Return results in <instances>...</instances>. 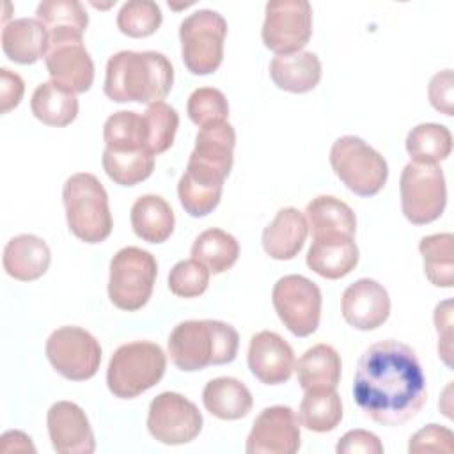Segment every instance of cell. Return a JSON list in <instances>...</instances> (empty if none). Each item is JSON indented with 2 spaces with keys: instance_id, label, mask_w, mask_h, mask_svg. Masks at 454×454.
<instances>
[{
  "instance_id": "cell-14",
  "label": "cell",
  "mask_w": 454,
  "mask_h": 454,
  "mask_svg": "<svg viewBox=\"0 0 454 454\" xmlns=\"http://www.w3.org/2000/svg\"><path fill=\"white\" fill-rule=\"evenodd\" d=\"M301 445L300 420L289 406L264 408L247 438L248 454H294Z\"/></svg>"
},
{
  "instance_id": "cell-13",
  "label": "cell",
  "mask_w": 454,
  "mask_h": 454,
  "mask_svg": "<svg viewBox=\"0 0 454 454\" xmlns=\"http://www.w3.org/2000/svg\"><path fill=\"white\" fill-rule=\"evenodd\" d=\"M199 408L177 392H161L149 404L147 429L165 445H183L195 440L202 429Z\"/></svg>"
},
{
  "instance_id": "cell-25",
  "label": "cell",
  "mask_w": 454,
  "mask_h": 454,
  "mask_svg": "<svg viewBox=\"0 0 454 454\" xmlns=\"http://www.w3.org/2000/svg\"><path fill=\"white\" fill-rule=\"evenodd\" d=\"M270 76L273 83L287 92L303 94L321 80V62L312 51H296L287 55H275L270 64Z\"/></svg>"
},
{
  "instance_id": "cell-17",
  "label": "cell",
  "mask_w": 454,
  "mask_h": 454,
  "mask_svg": "<svg viewBox=\"0 0 454 454\" xmlns=\"http://www.w3.org/2000/svg\"><path fill=\"white\" fill-rule=\"evenodd\" d=\"M340 310L344 321L356 330H374L390 316V296L372 278H358L342 293Z\"/></svg>"
},
{
  "instance_id": "cell-46",
  "label": "cell",
  "mask_w": 454,
  "mask_h": 454,
  "mask_svg": "<svg viewBox=\"0 0 454 454\" xmlns=\"http://www.w3.org/2000/svg\"><path fill=\"white\" fill-rule=\"evenodd\" d=\"M25 83L20 74L9 71L7 67L0 69V112L7 114L9 110L16 108L23 98Z\"/></svg>"
},
{
  "instance_id": "cell-29",
  "label": "cell",
  "mask_w": 454,
  "mask_h": 454,
  "mask_svg": "<svg viewBox=\"0 0 454 454\" xmlns=\"http://www.w3.org/2000/svg\"><path fill=\"white\" fill-rule=\"evenodd\" d=\"M340 369V355L330 344H316L309 348L294 364L298 383L303 390L337 388Z\"/></svg>"
},
{
  "instance_id": "cell-16",
  "label": "cell",
  "mask_w": 454,
  "mask_h": 454,
  "mask_svg": "<svg viewBox=\"0 0 454 454\" xmlns=\"http://www.w3.org/2000/svg\"><path fill=\"white\" fill-rule=\"evenodd\" d=\"M48 434L59 454H92L96 440L85 411L71 401H57L46 415Z\"/></svg>"
},
{
  "instance_id": "cell-47",
  "label": "cell",
  "mask_w": 454,
  "mask_h": 454,
  "mask_svg": "<svg viewBox=\"0 0 454 454\" xmlns=\"http://www.w3.org/2000/svg\"><path fill=\"white\" fill-rule=\"evenodd\" d=\"M32 438L27 436L25 433L21 431H7L2 434V452H18V450H30V452H35V447L32 445L30 442Z\"/></svg>"
},
{
  "instance_id": "cell-8",
  "label": "cell",
  "mask_w": 454,
  "mask_h": 454,
  "mask_svg": "<svg viewBox=\"0 0 454 454\" xmlns=\"http://www.w3.org/2000/svg\"><path fill=\"white\" fill-rule=\"evenodd\" d=\"M225 18L211 9H199L179 25L181 59L193 74L215 73L223 60Z\"/></svg>"
},
{
  "instance_id": "cell-5",
  "label": "cell",
  "mask_w": 454,
  "mask_h": 454,
  "mask_svg": "<svg viewBox=\"0 0 454 454\" xmlns=\"http://www.w3.org/2000/svg\"><path fill=\"white\" fill-rule=\"evenodd\" d=\"M167 356L149 340H133L119 346L106 369L108 390L119 399H133L153 388L165 374Z\"/></svg>"
},
{
  "instance_id": "cell-10",
  "label": "cell",
  "mask_w": 454,
  "mask_h": 454,
  "mask_svg": "<svg viewBox=\"0 0 454 454\" xmlns=\"http://www.w3.org/2000/svg\"><path fill=\"white\" fill-rule=\"evenodd\" d=\"M271 301L278 319L296 337H309L319 326L321 291L303 275H286L277 280Z\"/></svg>"
},
{
  "instance_id": "cell-20",
  "label": "cell",
  "mask_w": 454,
  "mask_h": 454,
  "mask_svg": "<svg viewBox=\"0 0 454 454\" xmlns=\"http://www.w3.org/2000/svg\"><path fill=\"white\" fill-rule=\"evenodd\" d=\"M309 223L296 207H282L262 231V248L275 261L294 259L305 245Z\"/></svg>"
},
{
  "instance_id": "cell-15",
  "label": "cell",
  "mask_w": 454,
  "mask_h": 454,
  "mask_svg": "<svg viewBox=\"0 0 454 454\" xmlns=\"http://www.w3.org/2000/svg\"><path fill=\"white\" fill-rule=\"evenodd\" d=\"M44 62L51 82L74 94L87 92L94 82V62L82 39L48 41Z\"/></svg>"
},
{
  "instance_id": "cell-22",
  "label": "cell",
  "mask_w": 454,
  "mask_h": 454,
  "mask_svg": "<svg viewBox=\"0 0 454 454\" xmlns=\"http://www.w3.org/2000/svg\"><path fill=\"white\" fill-rule=\"evenodd\" d=\"M358 264V247L353 238H316L307 252V266L323 278L346 277Z\"/></svg>"
},
{
  "instance_id": "cell-19",
  "label": "cell",
  "mask_w": 454,
  "mask_h": 454,
  "mask_svg": "<svg viewBox=\"0 0 454 454\" xmlns=\"http://www.w3.org/2000/svg\"><path fill=\"white\" fill-rule=\"evenodd\" d=\"M234 145L236 131L229 122L200 128L195 137V147L188 158V165L225 179L232 168Z\"/></svg>"
},
{
  "instance_id": "cell-35",
  "label": "cell",
  "mask_w": 454,
  "mask_h": 454,
  "mask_svg": "<svg viewBox=\"0 0 454 454\" xmlns=\"http://www.w3.org/2000/svg\"><path fill=\"white\" fill-rule=\"evenodd\" d=\"M424 261V273L436 287H452L454 284V236L438 232L424 236L419 243Z\"/></svg>"
},
{
  "instance_id": "cell-18",
  "label": "cell",
  "mask_w": 454,
  "mask_h": 454,
  "mask_svg": "<svg viewBox=\"0 0 454 454\" xmlns=\"http://www.w3.org/2000/svg\"><path fill=\"white\" fill-rule=\"evenodd\" d=\"M250 372L264 385L286 383L294 371V351L277 332L262 330L252 335L247 355Z\"/></svg>"
},
{
  "instance_id": "cell-4",
  "label": "cell",
  "mask_w": 454,
  "mask_h": 454,
  "mask_svg": "<svg viewBox=\"0 0 454 454\" xmlns=\"http://www.w3.org/2000/svg\"><path fill=\"white\" fill-rule=\"evenodd\" d=\"M62 200L69 231L82 241L96 245L112 232L108 195L101 181L89 172H78L66 179Z\"/></svg>"
},
{
  "instance_id": "cell-32",
  "label": "cell",
  "mask_w": 454,
  "mask_h": 454,
  "mask_svg": "<svg viewBox=\"0 0 454 454\" xmlns=\"http://www.w3.org/2000/svg\"><path fill=\"white\" fill-rule=\"evenodd\" d=\"M298 420L314 433L333 431L342 420V403L335 388L305 390L298 408Z\"/></svg>"
},
{
  "instance_id": "cell-2",
  "label": "cell",
  "mask_w": 454,
  "mask_h": 454,
  "mask_svg": "<svg viewBox=\"0 0 454 454\" xmlns=\"http://www.w3.org/2000/svg\"><path fill=\"white\" fill-rule=\"evenodd\" d=\"M174 67L160 51L122 50L106 62L103 90L115 103L161 101L172 89Z\"/></svg>"
},
{
  "instance_id": "cell-43",
  "label": "cell",
  "mask_w": 454,
  "mask_h": 454,
  "mask_svg": "<svg viewBox=\"0 0 454 454\" xmlns=\"http://www.w3.org/2000/svg\"><path fill=\"white\" fill-rule=\"evenodd\" d=\"M452 69H443L436 73L427 87V96L429 103L434 110L442 112L443 115H452L454 114V99H452Z\"/></svg>"
},
{
  "instance_id": "cell-9",
  "label": "cell",
  "mask_w": 454,
  "mask_h": 454,
  "mask_svg": "<svg viewBox=\"0 0 454 454\" xmlns=\"http://www.w3.org/2000/svg\"><path fill=\"white\" fill-rule=\"evenodd\" d=\"M401 209L413 225H426L442 216L447 204L445 176L438 165H404L399 179Z\"/></svg>"
},
{
  "instance_id": "cell-33",
  "label": "cell",
  "mask_w": 454,
  "mask_h": 454,
  "mask_svg": "<svg viewBox=\"0 0 454 454\" xmlns=\"http://www.w3.org/2000/svg\"><path fill=\"white\" fill-rule=\"evenodd\" d=\"M192 257L204 264L209 273H223L234 266L239 257L238 239L222 229H206L192 245Z\"/></svg>"
},
{
  "instance_id": "cell-12",
  "label": "cell",
  "mask_w": 454,
  "mask_h": 454,
  "mask_svg": "<svg viewBox=\"0 0 454 454\" xmlns=\"http://www.w3.org/2000/svg\"><path fill=\"white\" fill-rule=\"evenodd\" d=\"M262 43L277 55L301 51L312 35V7L305 0H273L266 4Z\"/></svg>"
},
{
  "instance_id": "cell-45",
  "label": "cell",
  "mask_w": 454,
  "mask_h": 454,
  "mask_svg": "<svg viewBox=\"0 0 454 454\" xmlns=\"http://www.w3.org/2000/svg\"><path fill=\"white\" fill-rule=\"evenodd\" d=\"M434 326L438 332V353L442 360L450 367L452 355V301L445 300L434 309Z\"/></svg>"
},
{
  "instance_id": "cell-7",
  "label": "cell",
  "mask_w": 454,
  "mask_h": 454,
  "mask_svg": "<svg viewBox=\"0 0 454 454\" xmlns=\"http://www.w3.org/2000/svg\"><path fill=\"white\" fill-rule=\"evenodd\" d=\"M156 275L158 262L151 252L138 247L121 248L110 261V301L121 310H140L153 294Z\"/></svg>"
},
{
  "instance_id": "cell-42",
  "label": "cell",
  "mask_w": 454,
  "mask_h": 454,
  "mask_svg": "<svg viewBox=\"0 0 454 454\" xmlns=\"http://www.w3.org/2000/svg\"><path fill=\"white\" fill-rule=\"evenodd\" d=\"M454 449V434L449 427L438 424H427L419 429L408 443V452H445L450 454Z\"/></svg>"
},
{
  "instance_id": "cell-30",
  "label": "cell",
  "mask_w": 454,
  "mask_h": 454,
  "mask_svg": "<svg viewBox=\"0 0 454 454\" xmlns=\"http://www.w3.org/2000/svg\"><path fill=\"white\" fill-rule=\"evenodd\" d=\"M37 20L48 32V41L57 39H82L89 16L78 0H44L37 5Z\"/></svg>"
},
{
  "instance_id": "cell-37",
  "label": "cell",
  "mask_w": 454,
  "mask_h": 454,
  "mask_svg": "<svg viewBox=\"0 0 454 454\" xmlns=\"http://www.w3.org/2000/svg\"><path fill=\"white\" fill-rule=\"evenodd\" d=\"M103 138L106 149L114 151L147 149L144 115L133 110H121L112 114L103 126Z\"/></svg>"
},
{
  "instance_id": "cell-38",
  "label": "cell",
  "mask_w": 454,
  "mask_h": 454,
  "mask_svg": "<svg viewBox=\"0 0 454 454\" xmlns=\"http://www.w3.org/2000/svg\"><path fill=\"white\" fill-rule=\"evenodd\" d=\"M145 124V147L154 156L165 153L176 138L179 128V115L174 106L165 101H158L147 106L144 112Z\"/></svg>"
},
{
  "instance_id": "cell-21",
  "label": "cell",
  "mask_w": 454,
  "mask_h": 454,
  "mask_svg": "<svg viewBox=\"0 0 454 454\" xmlns=\"http://www.w3.org/2000/svg\"><path fill=\"white\" fill-rule=\"evenodd\" d=\"M51 262V252L44 239L34 234H20L7 241L2 264L9 277L30 282L43 277Z\"/></svg>"
},
{
  "instance_id": "cell-41",
  "label": "cell",
  "mask_w": 454,
  "mask_h": 454,
  "mask_svg": "<svg viewBox=\"0 0 454 454\" xmlns=\"http://www.w3.org/2000/svg\"><path fill=\"white\" fill-rule=\"evenodd\" d=\"M207 284L209 270L193 257L176 262L168 273V289L179 298L200 296Z\"/></svg>"
},
{
  "instance_id": "cell-34",
  "label": "cell",
  "mask_w": 454,
  "mask_h": 454,
  "mask_svg": "<svg viewBox=\"0 0 454 454\" xmlns=\"http://www.w3.org/2000/svg\"><path fill=\"white\" fill-rule=\"evenodd\" d=\"M105 174L121 186H135L145 181L154 170V154L147 149L114 151L106 149L101 156Z\"/></svg>"
},
{
  "instance_id": "cell-1",
  "label": "cell",
  "mask_w": 454,
  "mask_h": 454,
  "mask_svg": "<svg viewBox=\"0 0 454 454\" xmlns=\"http://www.w3.org/2000/svg\"><path fill=\"white\" fill-rule=\"evenodd\" d=\"M353 397L364 415L381 426L395 427L411 420L427 399L415 351L394 339L369 346L355 369Z\"/></svg>"
},
{
  "instance_id": "cell-11",
  "label": "cell",
  "mask_w": 454,
  "mask_h": 454,
  "mask_svg": "<svg viewBox=\"0 0 454 454\" xmlns=\"http://www.w3.org/2000/svg\"><path fill=\"white\" fill-rule=\"evenodd\" d=\"M51 367L71 381L90 380L101 364V346L94 335L80 326H60L46 340Z\"/></svg>"
},
{
  "instance_id": "cell-26",
  "label": "cell",
  "mask_w": 454,
  "mask_h": 454,
  "mask_svg": "<svg viewBox=\"0 0 454 454\" xmlns=\"http://www.w3.org/2000/svg\"><path fill=\"white\" fill-rule=\"evenodd\" d=\"M223 181L225 179L216 174L186 165V170L177 183V197L183 209L195 218L213 213L220 202Z\"/></svg>"
},
{
  "instance_id": "cell-40",
  "label": "cell",
  "mask_w": 454,
  "mask_h": 454,
  "mask_svg": "<svg viewBox=\"0 0 454 454\" xmlns=\"http://www.w3.org/2000/svg\"><path fill=\"white\" fill-rule=\"evenodd\" d=\"M186 112L192 122L200 128L227 122L229 103L222 90L213 87L195 89L186 103Z\"/></svg>"
},
{
  "instance_id": "cell-23",
  "label": "cell",
  "mask_w": 454,
  "mask_h": 454,
  "mask_svg": "<svg viewBox=\"0 0 454 454\" xmlns=\"http://www.w3.org/2000/svg\"><path fill=\"white\" fill-rule=\"evenodd\" d=\"M2 50L16 64H34L48 50V32L37 18L11 20L2 28Z\"/></svg>"
},
{
  "instance_id": "cell-44",
  "label": "cell",
  "mask_w": 454,
  "mask_h": 454,
  "mask_svg": "<svg viewBox=\"0 0 454 454\" xmlns=\"http://www.w3.org/2000/svg\"><path fill=\"white\" fill-rule=\"evenodd\" d=\"M335 450L339 454H353V452H362V454H381L383 452V443L380 438L365 429H351L348 431L337 443Z\"/></svg>"
},
{
  "instance_id": "cell-36",
  "label": "cell",
  "mask_w": 454,
  "mask_h": 454,
  "mask_svg": "<svg viewBox=\"0 0 454 454\" xmlns=\"http://www.w3.org/2000/svg\"><path fill=\"white\" fill-rule=\"evenodd\" d=\"M406 151L415 163L436 165L449 158L452 151V135L449 128L436 122H422L410 129Z\"/></svg>"
},
{
  "instance_id": "cell-39",
  "label": "cell",
  "mask_w": 454,
  "mask_h": 454,
  "mask_svg": "<svg viewBox=\"0 0 454 454\" xmlns=\"http://www.w3.org/2000/svg\"><path fill=\"white\" fill-rule=\"evenodd\" d=\"M161 9L151 0H129L117 14V28L128 37L153 35L161 25Z\"/></svg>"
},
{
  "instance_id": "cell-28",
  "label": "cell",
  "mask_w": 454,
  "mask_h": 454,
  "mask_svg": "<svg viewBox=\"0 0 454 454\" xmlns=\"http://www.w3.org/2000/svg\"><path fill=\"white\" fill-rule=\"evenodd\" d=\"M131 227L147 243H163L174 232L176 216L170 204L160 195H142L131 206Z\"/></svg>"
},
{
  "instance_id": "cell-31",
  "label": "cell",
  "mask_w": 454,
  "mask_h": 454,
  "mask_svg": "<svg viewBox=\"0 0 454 454\" xmlns=\"http://www.w3.org/2000/svg\"><path fill=\"white\" fill-rule=\"evenodd\" d=\"M30 110L35 119L46 126L62 128L71 124L78 115L76 94L55 82H43L35 87Z\"/></svg>"
},
{
  "instance_id": "cell-24",
  "label": "cell",
  "mask_w": 454,
  "mask_h": 454,
  "mask_svg": "<svg viewBox=\"0 0 454 454\" xmlns=\"http://www.w3.org/2000/svg\"><path fill=\"white\" fill-rule=\"evenodd\" d=\"M307 223L312 238H353L356 216L353 209L333 195H319L307 204Z\"/></svg>"
},
{
  "instance_id": "cell-3",
  "label": "cell",
  "mask_w": 454,
  "mask_h": 454,
  "mask_svg": "<svg viewBox=\"0 0 454 454\" xmlns=\"http://www.w3.org/2000/svg\"><path fill=\"white\" fill-rule=\"evenodd\" d=\"M238 332L216 319H188L179 323L168 335L170 360L184 372L231 364L238 355Z\"/></svg>"
},
{
  "instance_id": "cell-6",
  "label": "cell",
  "mask_w": 454,
  "mask_h": 454,
  "mask_svg": "<svg viewBox=\"0 0 454 454\" xmlns=\"http://www.w3.org/2000/svg\"><path fill=\"white\" fill-rule=\"evenodd\" d=\"M330 165L346 188L360 197L376 195L388 179L385 158L355 135H344L333 142Z\"/></svg>"
},
{
  "instance_id": "cell-27",
  "label": "cell",
  "mask_w": 454,
  "mask_h": 454,
  "mask_svg": "<svg viewBox=\"0 0 454 454\" xmlns=\"http://www.w3.org/2000/svg\"><path fill=\"white\" fill-rule=\"evenodd\" d=\"M202 403L213 417L222 420L243 419L254 406L247 385L231 376H220L207 381L202 390Z\"/></svg>"
}]
</instances>
